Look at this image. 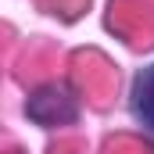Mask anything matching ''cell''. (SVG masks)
Here are the masks:
<instances>
[{
	"mask_svg": "<svg viewBox=\"0 0 154 154\" xmlns=\"http://www.w3.org/2000/svg\"><path fill=\"white\" fill-rule=\"evenodd\" d=\"M133 115L147 133H154V65L143 68L133 82Z\"/></svg>",
	"mask_w": 154,
	"mask_h": 154,
	"instance_id": "1",
	"label": "cell"
}]
</instances>
